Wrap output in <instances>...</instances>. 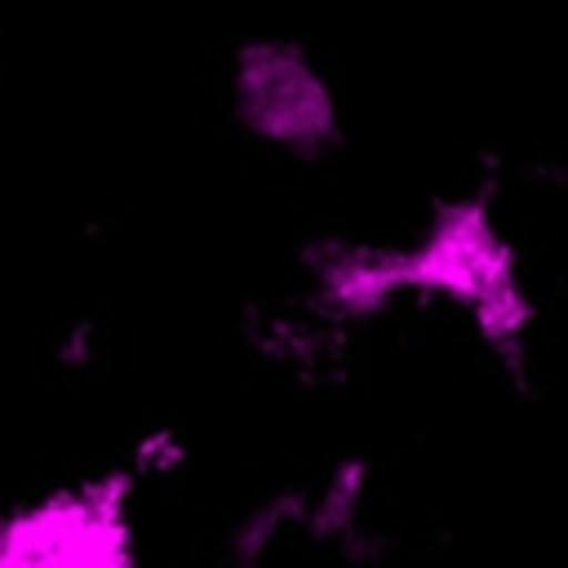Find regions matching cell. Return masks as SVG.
<instances>
[{
	"mask_svg": "<svg viewBox=\"0 0 568 568\" xmlns=\"http://www.w3.org/2000/svg\"><path fill=\"white\" fill-rule=\"evenodd\" d=\"M399 257L408 293L444 297L470 320L475 337L497 355V364H506L510 373L524 368L537 311L515 248L484 200H444L422 235L413 244H399Z\"/></svg>",
	"mask_w": 568,
	"mask_h": 568,
	"instance_id": "1",
	"label": "cell"
},
{
	"mask_svg": "<svg viewBox=\"0 0 568 568\" xmlns=\"http://www.w3.org/2000/svg\"><path fill=\"white\" fill-rule=\"evenodd\" d=\"M133 470L62 484L0 515V568H138Z\"/></svg>",
	"mask_w": 568,
	"mask_h": 568,
	"instance_id": "2",
	"label": "cell"
},
{
	"mask_svg": "<svg viewBox=\"0 0 568 568\" xmlns=\"http://www.w3.org/2000/svg\"><path fill=\"white\" fill-rule=\"evenodd\" d=\"M235 120L266 146L288 155H324L337 142V98L302 44L244 40L231 58Z\"/></svg>",
	"mask_w": 568,
	"mask_h": 568,
	"instance_id": "3",
	"label": "cell"
},
{
	"mask_svg": "<svg viewBox=\"0 0 568 568\" xmlns=\"http://www.w3.org/2000/svg\"><path fill=\"white\" fill-rule=\"evenodd\" d=\"M315 302L324 315L342 324L377 320L386 306L408 297L399 244H359V240H324L306 257Z\"/></svg>",
	"mask_w": 568,
	"mask_h": 568,
	"instance_id": "4",
	"label": "cell"
}]
</instances>
